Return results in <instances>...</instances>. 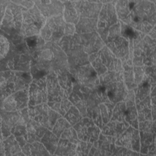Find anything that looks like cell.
Listing matches in <instances>:
<instances>
[{
  "instance_id": "6da1fadb",
  "label": "cell",
  "mask_w": 156,
  "mask_h": 156,
  "mask_svg": "<svg viewBox=\"0 0 156 156\" xmlns=\"http://www.w3.org/2000/svg\"><path fill=\"white\" fill-rule=\"evenodd\" d=\"M67 4H65L66 7L65 11V16L67 21L71 22V20L76 18L77 12L73 2H67Z\"/></svg>"
},
{
  "instance_id": "7a4b0ae2",
  "label": "cell",
  "mask_w": 156,
  "mask_h": 156,
  "mask_svg": "<svg viewBox=\"0 0 156 156\" xmlns=\"http://www.w3.org/2000/svg\"><path fill=\"white\" fill-rule=\"evenodd\" d=\"M9 50V43L2 35H1V58L5 57Z\"/></svg>"
},
{
  "instance_id": "3957f363",
  "label": "cell",
  "mask_w": 156,
  "mask_h": 156,
  "mask_svg": "<svg viewBox=\"0 0 156 156\" xmlns=\"http://www.w3.org/2000/svg\"><path fill=\"white\" fill-rule=\"evenodd\" d=\"M41 57L42 58L45 60H51L52 58H53V52L49 49H44L43 50L42 52H41Z\"/></svg>"
},
{
  "instance_id": "277c9868",
  "label": "cell",
  "mask_w": 156,
  "mask_h": 156,
  "mask_svg": "<svg viewBox=\"0 0 156 156\" xmlns=\"http://www.w3.org/2000/svg\"><path fill=\"white\" fill-rule=\"evenodd\" d=\"M12 2H14L15 4H17V5H19L20 4L23 6H25L27 8H32L33 5L34 4V2L32 1H12Z\"/></svg>"
}]
</instances>
